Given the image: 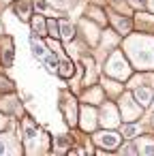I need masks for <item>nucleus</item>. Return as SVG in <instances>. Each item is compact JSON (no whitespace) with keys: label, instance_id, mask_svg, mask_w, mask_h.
Here are the masks:
<instances>
[{"label":"nucleus","instance_id":"20e7f679","mask_svg":"<svg viewBox=\"0 0 154 156\" xmlns=\"http://www.w3.org/2000/svg\"><path fill=\"white\" fill-rule=\"evenodd\" d=\"M73 32H75L73 26H71L69 22H62V26H60V37L66 39V41H71V39H73Z\"/></svg>","mask_w":154,"mask_h":156},{"label":"nucleus","instance_id":"f03ea898","mask_svg":"<svg viewBox=\"0 0 154 156\" xmlns=\"http://www.w3.org/2000/svg\"><path fill=\"white\" fill-rule=\"evenodd\" d=\"M94 139L98 145H105V147H116L120 143V135H116V133H98Z\"/></svg>","mask_w":154,"mask_h":156},{"label":"nucleus","instance_id":"39448f33","mask_svg":"<svg viewBox=\"0 0 154 156\" xmlns=\"http://www.w3.org/2000/svg\"><path fill=\"white\" fill-rule=\"evenodd\" d=\"M58 71H60L62 77H71V75H73V64H71L69 60H62V62L58 64Z\"/></svg>","mask_w":154,"mask_h":156},{"label":"nucleus","instance_id":"9d476101","mask_svg":"<svg viewBox=\"0 0 154 156\" xmlns=\"http://www.w3.org/2000/svg\"><path fill=\"white\" fill-rule=\"evenodd\" d=\"M135 133H137V126H126V128H124V135H126V137H131V135H135Z\"/></svg>","mask_w":154,"mask_h":156},{"label":"nucleus","instance_id":"423d86ee","mask_svg":"<svg viewBox=\"0 0 154 156\" xmlns=\"http://www.w3.org/2000/svg\"><path fill=\"white\" fill-rule=\"evenodd\" d=\"M135 96H137L139 105H148V101H150V92H148L145 88H137V90H135Z\"/></svg>","mask_w":154,"mask_h":156},{"label":"nucleus","instance_id":"6e6552de","mask_svg":"<svg viewBox=\"0 0 154 156\" xmlns=\"http://www.w3.org/2000/svg\"><path fill=\"white\" fill-rule=\"evenodd\" d=\"M32 28H34V32H41V34H43V32H45L43 20H41V17H34V20H32Z\"/></svg>","mask_w":154,"mask_h":156},{"label":"nucleus","instance_id":"1a4fd4ad","mask_svg":"<svg viewBox=\"0 0 154 156\" xmlns=\"http://www.w3.org/2000/svg\"><path fill=\"white\" fill-rule=\"evenodd\" d=\"M7 139H9V137H0V154H7V152L13 150V147L7 143Z\"/></svg>","mask_w":154,"mask_h":156},{"label":"nucleus","instance_id":"9b49d317","mask_svg":"<svg viewBox=\"0 0 154 156\" xmlns=\"http://www.w3.org/2000/svg\"><path fill=\"white\" fill-rule=\"evenodd\" d=\"M150 5H152V9H154V0H150Z\"/></svg>","mask_w":154,"mask_h":156},{"label":"nucleus","instance_id":"f257e3e1","mask_svg":"<svg viewBox=\"0 0 154 156\" xmlns=\"http://www.w3.org/2000/svg\"><path fill=\"white\" fill-rule=\"evenodd\" d=\"M107 73L113 75V77H126L128 75V66L122 58V54H113L109 58V64H107Z\"/></svg>","mask_w":154,"mask_h":156},{"label":"nucleus","instance_id":"7ed1b4c3","mask_svg":"<svg viewBox=\"0 0 154 156\" xmlns=\"http://www.w3.org/2000/svg\"><path fill=\"white\" fill-rule=\"evenodd\" d=\"M28 43H30V49H32L34 58H45V54H47V51H45V47H43L37 39H32V37H30V41H28Z\"/></svg>","mask_w":154,"mask_h":156},{"label":"nucleus","instance_id":"0eeeda50","mask_svg":"<svg viewBox=\"0 0 154 156\" xmlns=\"http://www.w3.org/2000/svg\"><path fill=\"white\" fill-rule=\"evenodd\" d=\"M92 115H94L92 109H84V120H92ZM92 126H94V122H84V128H92Z\"/></svg>","mask_w":154,"mask_h":156},{"label":"nucleus","instance_id":"f8f14e48","mask_svg":"<svg viewBox=\"0 0 154 156\" xmlns=\"http://www.w3.org/2000/svg\"><path fill=\"white\" fill-rule=\"evenodd\" d=\"M2 2H9V0H2Z\"/></svg>","mask_w":154,"mask_h":156}]
</instances>
